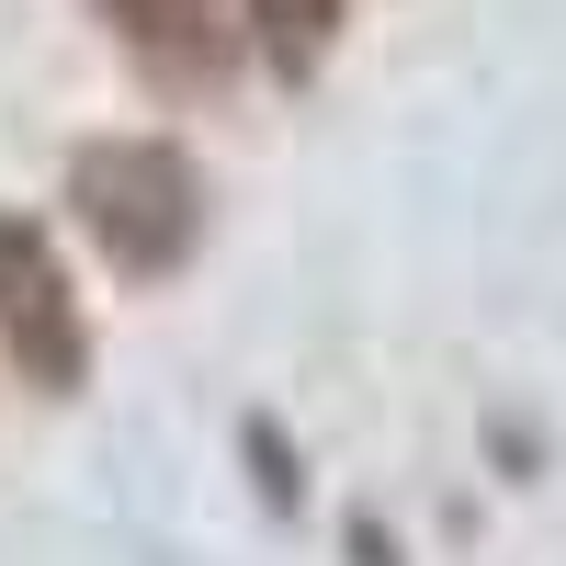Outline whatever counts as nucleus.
<instances>
[{
    "label": "nucleus",
    "mask_w": 566,
    "mask_h": 566,
    "mask_svg": "<svg viewBox=\"0 0 566 566\" xmlns=\"http://www.w3.org/2000/svg\"><path fill=\"white\" fill-rule=\"evenodd\" d=\"M0 340H12L23 386L80 397V374H91V317H80L69 261H57V239H45L34 216H0Z\"/></svg>",
    "instance_id": "nucleus-2"
},
{
    "label": "nucleus",
    "mask_w": 566,
    "mask_h": 566,
    "mask_svg": "<svg viewBox=\"0 0 566 566\" xmlns=\"http://www.w3.org/2000/svg\"><path fill=\"white\" fill-rule=\"evenodd\" d=\"M239 453H250V476H261V510H306V476H295V453H283V431H272V419H250V431H239Z\"/></svg>",
    "instance_id": "nucleus-5"
},
{
    "label": "nucleus",
    "mask_w": 566,
    "mask_h": 566,
    "mask_svg": "<svg viewBox=\"0 0 566 566\" xmlns=\"http://www.w3.org/2000/svg\"><path fill=\"white\" fill-rule=\"evenodd\" d=\"M69 205L125 283H170L205 239V170L170 136H91L69 159Z\"/></svg>",
    "instance_id": "nucleus-1"
},
{
    "label": "nucleus",
    "mask_w": 566,
    "mask_h": 566,
    "mask_svg": "<svg viewBox=\"0 0 566 566\" xmlns=\"http://www.w3.org/2000/svg\"><path fill=\"white\" fill-rule=\"evenodd\" d=\"M239 23L283 80H317L328 45H340V0H239Z\"/></svg>",
    "instance_id": "nucleus-4"
},
{
    "label": "nucleus",
    "mask_w": 566,
    "mask_h": 566,
    "mask_svg": "<svg viewBox=\"0 0 566 566\" xmlns=\"http://www.w3.org/2000/svg\"><path fill=\"white\" fill-rule=\"evenodd\" d=\"M91 12L114 23V45L159 91H216L227 69H239V45H250L239 0H91Z\"/></svg>",
    "instance_id": "nucleus-3"
}]
</instances>
